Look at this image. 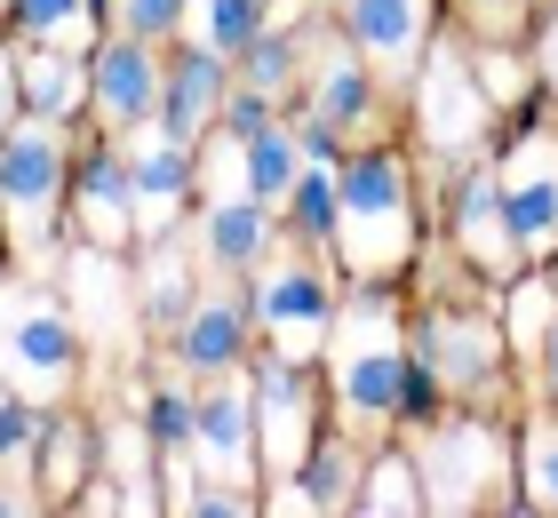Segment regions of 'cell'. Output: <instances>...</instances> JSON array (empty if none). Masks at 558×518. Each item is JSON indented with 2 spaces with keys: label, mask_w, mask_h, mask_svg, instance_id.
<instances>
[{
  "label": "cell",
  "mask_w": 558,
  "mask_h": 518,
  "mask_svg": "<svg viewBox=\"0 0 558 518\" xmlns=\"http://www.w3.org/2000/svg\"><path fill=\"white\" fill-rule=\"evenodd\" d=\"M0 383L16 399H57L72 383V320L16 279H0Z\"/></svg>",
  "instance_id": "obj_1"
},
{
  "label": "cell",
  "mask_w": 558,
  "mask_h": 518,
  "mask_svg": "<svg viewBox=\"0 0 558 518\" xmlns=\"http://www.w3.org/2000/svg\"><path fill=\"white\" fill-rule=\"evenodd\" d=\"M336 231H343V255L360 272H384L408 255V176L399 160H360L336 176Z\"/></svg>",
  "instance_id": "obj_2"
},
{
  "label": "cell",
  "mask_w": 558,
  "mask_h": 518,
  "mask_svg": "<svg viewBox=\"0 0 558 518\" xmlns=\"http://www.w3.org/2000/svg\"><path fill=\"white\" fill-rule=\"evenodd\" d=\"M336 391H343L351 414H391L399 399H408V351H399L391 303L343 311V335H336Z\"/></svg>",
  "instance_id": "obj_3"
},
{
  "label": "cell",
  "mask_w": 558,
  "mask_h": 518,
  "mask_svg": "<svg viewBox=\"0 0 558 518\" xmlns=\"http://www.w3.org/2000/svg\"><path fill=\"white\" fill-rule=\"evenodd\" d=\"M57 176H64V136H57V120H24V128L0 136V207H9V224H16L24 248L48 240Z\"/></svg>",
  "instance_id": "obj_4"
},
{
  "label": "cell",
  "mask_w": 558,
  "mask_h": 518,
  "mask_svg": "<svg viewBox=\"0 0 558 518\" xmlns=\"http://www.w3.org/2000/svg\"><path fill=\"white\" fill-rule=\"evenodd\" d=\"M495 184H502V216H511V248L519 255L558 248V144L550 136H519Z\"/></svg>",
  "instance_id": "obj_5"
},
{
  "label": "cell",
  "mask_w": 558,
  "mask_h": 518,
  "mask_svg": "<svg viewBox=\"0 0 558 518\" xmlns=\"http://www.w3.org/2000/svg\"><path fill=\"white\" fill-rule=\"evenodd\" d=\"M192 136H175L168 120H136L129 128V152H120V168H129V192H136V224L160 231L175 216V192L192 184Z\"/></svg>",
  "instance_id": "obj_6"
},
{
  "label": "cell",
  "mask_w": 558,
  "mask_h": 518,
  "mask_svg": "<svg viewBox=\"0 0 558 518\" xmlns=\"http://www.w3.org/2000/svg\"><path fill=\"white\" fill-rule=\"evenodd\" d=\"M495 479H502V447L478 423H454V431L430 438V455H423L430 510H471L478 495H495Z\"/></svg>",
  "instance_id": "obj_7"
},
{
  "label": "cell",
  "mask_w": 558,
  "mask_h": 518,
  "mask_svg": "<svg viewBox=\"0 0 558 518\" xmlns=\"http://www.w3.org/2000/svg\"><path fill=\"white\" fill-rule=\"evenodd\" d=\"M256 320L271 327V344L288 359H303L327 335V279L312 264H271L256 279Z\"/></svg>",
  "instance_id": "obj_8"
},
{
  "label": "cell",
  "mask_w": 558,
  "mask_h": 518,
  "mask_svg": "<svg viewBox=\"0 0 558 518\" xmlns=\"http://www.w3.org/2000/svg\"><path fill=\"white\" fill-rule=\"evenodd\" d=\"M423 128H430V144H471L478 128H487V96H478L463 48H430V64H423Z\"/></svg>",
  "instance_id": "obj_9"
},
{
  "label": "cell",
  "mask_w": 558,
  "mask_h": 518,
  "mask_svg": "<svg viewBox=\"0 0 558 518\" xmlns=\"http://www.w3.org/2000/svg\"><path fill=\"white\" fill-rule=\"evenodd\" d=\"M343 24H351V48L399 81L423 64V0H343Z\"/></svg>",
  "instance_id": "obj_10"
},
{
  "label": "cell",
  "mask_w": 558,
  "mask_h": 518,
  "mask_svg": "<svg viewBox=\"0 0 558 518\" xmlns=\"http://www.w3.org/2000/svg\"><path fill=\"white\" fill-rule=\"evenodd\" d=\"M247 438H256V423H247V391H240V383H216V391L199 399V423H192V447H199V462H208L216 486L247 479Z\"/></svg>",
  "instance_id": "obj_11"
},
{
  "label": "cell",
  "mask_w": 558,
  "mask_h": 518,
  "mask_svg": "<svg viewBox=\"0 0 558 518\" xmlns=\"http://www.w3.org/2000/svg\"><path fill=\"white\" fill-rule=\"evenodd\" d=\"M96 104H105L112 128L151 120V104H160V64L144 57V40H120V48L96 57Z\"/></svg>",
  "instance_id": "obj_12"
},
{
  "label": "cell",
  "mask_w": 558,
  "mask_h": 518,
  "mask_svg": "<svg viewBox=\"0 0 558 518\" xmlns=\"http://www.w3.org/2000/svg\"><path fill=\"white\" fill-rule=\"evenodd\" d=\"M303 447H312L303 375H295V359H271V368H264V455H271V471H295Z\"/></svg>",
  "instance_id": "obj_13"
},
{
  "label": "cell",
  "mask_w": 558,
  "mask_h": 518,
  "mask_svg": "<svg viewBox=\"0 0 558 518\" xmlns=\"http://www.w3.org/2000/svg\"><path fill=\"white\" fill-rule=\"evenodd\" d=\"M423 368L439 383H487L495 375V335L463 320V311H439V320H423Z\"/></svg>",
  "instance_id": "obj_14"
},
{
  "label": "cell",
  "mask_w": 558,
  "mask_h": 518,
  "mask_svg": "<svg viewBox=\"0 0 558 518\" xmlns=\"http://www.w3.org/2000/svg\"><path fill=\"white\" fill-rule=\"evenodd\" d=\"M454 231H463V248L478 255L487 272H511V216H502V184L495 176H471L463 200H454Z\"/></svg>",
  "instance_id": "obj_15"
},
{
  "label": "cell",
  "mask_w": 558,
  "mask_h": 518,
  "mask_svg": "<svg viewBox=\"0 0 558 518\" xmlns=\"http://www.w3.org/2000/svg\"><path fill=\"white\" fill-rule=\"evenodd\" d=\"M240 303L232 296H208V303H192V320H184V368L199 375H232V359H240Z\"/></svg>",
  "instance_id": "obj_16"
},
{
  "label": "cell",
  "mask_w": 558,
  "mask_h": 518,
  "mask_svg": "<svg viewBox=\"0 0 558 518\" xmlns=\"http://www.w3.org/2000/svg\"><path fill=\"white\" fill-rule=\"evenodd\" d=\"M216 112H223V57L199 48V57H184V72H175V88H168V128L175 136H208Z\"/></svg>",
  "instance_id": "obj_17"
},
{
  "label": "cell",
  "mask_w": 558,
  "mask_h": 518,
  "mask_svg": "<svg viewBox=\"0 0 558 518\" xmlns=\"http://www.w3.org/2000/svg\"><path fill=\"white\" fill-rule=\"evenodd\" d=\"M16 88H24V104H33V120H64L72 104L88 96V72H81V57L40 48V57H16Z\"/></svg>",
  "instance_id": "obj_18"
},
{
  "label": "cell",
  "mask_w": 558,
  "mask_h": 518,
  "mask_svg": "<svg viewBox=\"0 0 558 518\" xmlns=\"http://www.w3.org/2000/svg\"><path fill=\"white\" fill-rule=\"evenodd\" d=\"M81 216L96 240H129V224H136V192H129V168L112 160V152H96L88 176H81Z\"/></svg>",
  "instance_id": "obj_19"
},
{
  "label": "cell",
  "mask_w": 558,
  "mask_h": 518,
  "mask_svg": "<svg viewBox=\"0 0 558 518\" xmlns=\"http://www.w3.org/2000/svg\"><path fill=\"white\" fill-rule=\"evenodd\" d=\"M199 240H208L216 264H256V255H264V200H256V192L216 200L208 224H199Z\"/></svg>",
  "instance_id": "obj_20"
},
{
  "label": "cell",
  "mask_w": 558,
  "mask_h": 518,
  "mask_svg": "<svg viewBox=\"0 0 558 518\" xmlns=\"http://www.w3.org/2000/svg\"><path fill=\"white\" fill-rule=\"evenodd\" d=\"M295 176H303V144L288 136V128H256V136H247V192H256L264 207H279L295 192Z\"/></svg>",
  "instance_id": "obj_21"
},
{
  "label": "cell",
  "mask_w": 558,
  "mask_h": 518,
  "mask_svg": "<svg viewBox=\"0 0 558 518\" xmlns=\"http://www.w3.org/2000/svg\"><path fill=\"white\" fill-rule=\"evenodd\" d=\"M360 64L367 57H343V48H327V57H319V104H312V112L327 128H351V120L367 112V72Z\"/></svg>",
  "instance_id": "obj_22"
},
{
  "label": "cell",
  "mask_w": 558,
  "mask_h": 518,
  "mask_svg": "<svg viewBox=\"0 0 558 518\" xmlns=\"http://www.w3.org/2000/svg\"><path fill=\"white\" fill-rule=\"evenodd\" d=\"M184 16H192L199 48L232 57V48H247V40H256V16H264V0H184Z\"/></svg>",
  "instance_id": "obj_23"
},
{
  "label": "cell",
  "mask_w": 558,
  "mask_h": 518,
  "mask_svg": "<svg viewBox=\"0 0 558 518\" xmlns=\"http://www.w3.org/2000/svg\"><path fill=\"white\" fill-rule=\"evenodd\" d=\"M72 288H81L96 335H120V327H129V296H120V272L105 264V255H81V264H72Z\"/></svg>",
  "instance_id": "obj_24"
},
{
  "label": "cell",
  "mask_w": 558,
  "mask_h": 518,
  "mask_svg": "<svg viewBox=\"0 0 558 518\" xmlns=\"http://www.w3.org/2000/svg\"><path fill=\"white\" fill-rule=\"evenodd\" d=\"M16 24L40 48H81L88 40V0H16Z\"/></svg>",
  "instance_id": "obj_25"
},
{
  "label": "cell",
  "mask_w": 558,
  "mask_h": 518,
  "mask_svg": "<svg viewBox=\"0 0 558 518\" xmlns=\"http://www.w3.org/2000/svg\"><path fill=\"white\" fill-rule=\"evenodd\" d=\"M184 264H175V255L160 248V255H151V272H144V320L151 327H168V320H184Z\"/></svg>",
  "instance_id": "obj_26"
},
{
  "label": "cell",
  "mask_w": 558,
  "mask_h": 518,
  "mask_svg": "<svg viewBox=\"0 0 558 518\" xmlns=\"http://www.w3.org/2000/svg\"><path fill=\"white\" fill-rule=\"evenodd\" d=\"M360 510H430V503H423V471H408V462H384V471L360 486Z\"/></svg>",
  "instance_id": "obj_27"
},
{
  "label": "cell",
  "mask_w": 558,
  "mask_h": 518,
  "mask_svg": "<svg viewBox=\"0 0 558 518\" xmlns=\"http://www.w3.org/2000/svg\"><path fill=\"white\" fill-rule=\"evenodd\" d=\"M550 320H558V296L543 288V279H526V288H511V335H519L526 351H535L543 335H550Z\"/></svg>",
  "instance_id": "obj_28"
},
{
  "label": "cell",
  "mask_w": 558,
  "mask_h": 518,
  "mask_svg": "<svg viewBox=\"0 0 558 518\" xmlns=\"http://www.w3.org/2000/svg\"><path fill=\"white\" fill-rule=\"evenodd\" d=\"M295 216H303V231H336V176H327V168H312V160H303V176H295Z\"/></svg>",
  "instance_id": "obj_29"
},
{
  "label": "cell",
  "mask_w": 558,
  "mask_h": 518,
  "mask_svg": "<svg viewBox=\"0 0 558 518\" xmlns=\"http://www.w3.org/2000/svg\"><path fill=\"white\" fill-rule=\"evenodd\" d=\"M192 423H199V407H192L184 391H160V399H151V447H160V455H184V447H192Z\"/></svg>",
  "instance_id": "obj_30"
},
{
  "label": "cell",
  "mask_w": 558,
  "mask_h": 518,
  "mask_svg": "<svg viewBox=\"0 0 558 518\" xmlns=\"http://www.w3.org/2000/svg\"><path fill=\"white\" fill-rule=\"evenodd\" d=\"M526 486L543 510H558V423H535V438H526Z\"/></svg>",
  "instance_id": "obj_31"
},
{
  "label": "cell",
  "mask_w": 558,
  "mask_h": 518,
  "mask_svg": "<svg viewBox=\"0 0 558 518\" xmlns=\"http://www.w3.org/2000/svg\"><path fill=\"white\" fill-rule=\"evenodd\" d=\"M295 81V48L288 40H256V57H247V88L256 96H279Z\"/></svg>",
  "instance_id": "obj_32"
},
{
  "label": "cell",
  "mask_w": 558,
  "mask_h": 518,
  "mask_svg": "<svg viewBox=\"0 0 558 518\" xmlns=\"http://www.w3.org/2000/svg\"><path fill=\"white\" fill-rule=\"evenodd\" d=\"M351 486H360L351 455H343V447H327V455L312 462V503H319V510H343V495H351Z\"/></svg>",
  "instance_id": "obj_33"
},
{
  "label": "cell",
  "mask_w": 558,
  "mask_h": 518,
  "mask_svg": "<svg viewBox=\"0 0 558 518\" xmlns=\"http://www.w3.org/2000/svg\"><path fill=\"white\" fill-rule=\"evenodd\" d=\"M120 24H129V40H160L184 24V0H120Z\"/></svg>",
  "instance_id": "obj_34"
},
{
  "label": "cell",
  "mask_w": 558,
  "mask_h": 518,
  "mask_svg": "<svg viewBox=\"0 0 558 518\" xmlns=\"http://www.w3.org/2000/svg\"><path fill=\"white\" fill-rule=\"evenodd\" d=\"M33 438H40L33 431V407L9 391V399H0V462H24V455H33Z\"/></svg>",
  "instance_id": "obj_35"
},
{
  "label": "cell",
  "mask_w": 558,
  "mask_h": 518,
  "mask_svg": "<svg viewBox=\"0 0 558 518\" xmlns=\"http://www.w3.org/2000/svg\"><path fill=\"white\" fill-rule=\"evenodd\" d=\"M216 128H223V136H256V128H271V96H256V88H247L240 104H232V112H216Z\"/></svg>",
  "instance_id": "obj_36"
},
{
  "label": "cell",
  "mask_w": 558,
  "mask_h": 518,
  "mask_svg": "<svg viewBox=\"0 0 558 518\" xmlns=\"http://www.w3.org/2000/svg\"><path fill=\"white\" fill-rule=\"evenodd\" d=\"M57 447H48V486H72V471H81V431H48Z\"/></svg>",
  "instance_id": "obj_37"
},
{
  "label": "cell",
  "mask_w": 558,
  "mask_h": 518,
  "mask_svg": "<svg viewBox=\"0 0 558 518\" xmlns=\"http://www.w3.org/2000/svg\"><path fill=\"white\" fill-rule=\"evenodd\" d=\"M16 128V57L0 48V136Z\"/></svg>",
  "instance_id": "obj_38"
},
{
  "label": "cell",
  "mask_w": 558,
  "mask_h": 518,
  "mask_svg": "<svg viewBox=\"0 0 558 518\" xmlns=\"http://www.w3.org/2000/svg\"><path fill=\"white\" fill-rule=\"evenodd\" d=\"M519 88V64L511 57H487V96H511Z\"/></svg>",
  "instance_id": "obj_39"
},
{
  "label": "cell",
  "mask_w": 558,
  "mask_h": 518,
  "mask_svg": "<svg viewBox=\"0 0 558 518\" xmlns=\"http://www.w3.org/2000/svg\"><path fill=\"white\" fill-rule=\"evenodd\" d=\"M543 57H550V81H558V24H550V40H543Z\"/></svg>",
  "instance_id": "obj_40"
},
{
  "label": "cell",
  "mask_w": 558,
  "mask_h": 518,
  "mask_svg": "<svg viewBox=\"0 0 558 518\" xmlns=\"http://www.w3.org/2000/svg\"><path fill=\"white\" fill-rule=\"evenodd\" d=\"M543 344H550V383H558V320H550V335H543Z\"/></svg>",
  "instance_id": "obj_41"
}]
</instances>
